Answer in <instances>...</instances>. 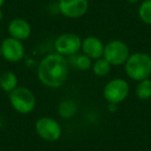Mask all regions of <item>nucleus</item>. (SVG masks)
<instances>
[{"mask_svg":"<svg viewBox=\"0 0 151 151\" xmlns=\"http://www.w3.org/2000/svg\"><path fill=\"white\" fill-rule=\"evenodd\" d=\"M68 63L64 56L58 53H51L45 56L37 65V78L44 86L59 88L67 80Z\"/></svg>","mask_w":151,"mask_h":151,"instance_id":"1","label":"nucleus"},{"mask_svg":"<svg viewBox=\"0 0 151 151\" xmlns=\"http://www.w3.org/2000/svg\"><path fill=\"white\" fill-rule=\"evenodd\" d=\"M124 70L127 77L136 82L149 79L151 76V58L144 52L130 54L124 63Z\"/></svg>","mask_w":151,"mask_h":151,"instance_id":"2","label":"nucleus"},{"mask_svg":"<svg viewBox=\"0 0 151 151\" xmlns=\"http://www.w3.org/2000/svg\"><path fill=\"white\" fill-rule=\"evenodd\" d=\"M9 103L16 112L27 115L35 109L36 99L34 93L29 88L18 86L9 93Z\"/></svg>","mask_w":151,"mask_h":151,"instance_id":"3","label":"nucleus"},{"mask_svg":"<svg viewBox=\"0 0 151 151\" xmlns=\"http://www.w3.org/2000/svg\"><path fill=\"white\" fill-rule=\"evenodd\" d=\"M129 91V85L124 79L115 78L105 85L103 95L108 104L119 105L127 99Z\"/></svg>","mask_w":151,"mask_h":151,"instance_id":"4","label":"nucleus"},{"mask_svg":"<svg viewBox=\"0 0 151 151\" xmlns=\"http://www.w3.org/2000/svg\"><path fill=\"white\" fill-rule=\"evenodd\" d=\"M129 55V48L125 42L113 40L105 45L103 58H105L112 66H120L124 65Z\"/></svg>","mask_w":151,"mask_h":151,"instance_id":"5","label":"nucleus"},{"mask_svg":"<svg viewBox=\"0 0 151 151\" xmlns=\"http://www.w3.org/2000/svg\"><path fill=\"white\" fill-rule=\"evenodd\" d=\"M34 128L37 136L46 142H56L61 138L62 134V128L59 122L49 116L38 118L35 122Z\"/></svg>","mask_w":151,"mask_h":151,"instance_id":"6","label":"nucleus"},{"mask_svg":"<svg viewBox=\"0 0 151 151\" xmlns=\"http://www.w3.org/2000/svg\"><path fill=\"white\" fill-rule=\"evenodd\" d=\"M82 46V38L73 32L62 33L54 42L55 52L64 57H73L78 54Z\"/></svg>","mask_w":151,"mask_h":151,"instance_id":"7","label":"nucleus"},{"mask_svg":"<svg viewBox=\"0 0 151 151\" xmlns=\"http://www.w3.org/2000/svg\"><path fill=\"white\" fill-rule=\"evenodd\" d=\"M58 11L68 19H80L86 15L89 9L88 0H59Z\"/></svg>","mask_w":151,"mask_h":151,"instance_id":"8","label":"nucleus"},{"mask_svg":"<svg viewBox=\"0 0 151 151\" xmlns=\"http://www.w3.org/2000/svg\"><path fill=\"white\" fill-rule=\"evenodd\" d=\"M2 57L11 63H16L21 61L25 56V47L23 42L11 36L5 37L0 44Z\"/></svg>","mask_w":151,"mask_h":151,"instance_id":"9","label":"nucleus"},{"mask_svg":"<svg viewBox=\"0 0 151 151\" xmlns=\"http://www.w3.org/2000/svg\"><path fill=\"white\" fill-rule=\"evenodd\" d=\"M104 50H105V45L103 40L97 36L89 35L82 40L81 51L83 54L92 60L101 58L104 55Z\"/></svg>","mask_w":151,"mask_h":151,"instance_id":"10","label":"nucleus"},{"mask_svg":"<svg viewBox=\"0 0 151 151\" xmlns=\"http://www.w3.org/2000/svg\"><path fill=\"white\" fill-rule=\"evenodd\" d=\"M31 26L29 22L23 18H14L7 25L9 35L21 42L27 40L31 35Z\"/></svg>","mask_w":151,"mask_h":151,"instance_id":"11","label":"nucleus"},{"mask_svg":"<svg viewBox=\"0 0 151 151\" xmlns=\"http://www.w3.org/2000/svg\"><path fill=\"white\" fill-rule=\"evenodd\" d=\"M18 83H19V80H18L17 75L14 71H4L0 76V88L9 94L17 88Z\"/></svg>","mask_w":151,"mask_h":151,"instance_id":"12","label":"nucleus"},{"mask_svg":"<svg viewBox=\"0 0 151 151\" xmlns=\"http://www.w3.org/2000/svg\"><path fill=\"white\" fill-rule=\"evenodd\" d=\"M78 111V106L73 99H63L58 105V114L63 119H70Z\"/></svg>","mask_w":151,"mask_h":151,"instance_id":"13","label":"nucleus"},{"mask_svg":"<svg viewBox=\"0 0 151 151\" xmlns=\"http://www.w3.org/2000/svg\"><path fill=\"white\" fill-rule=\"evenodd\" d=\"M111 67L112 65L106 60L105 58H99L96 59V60L93 61L92 63V71L95 76L97 77H101V78H104L106 76H108L111 71Z\"/></svg>","mask_w":151,"mask_h":151,"instance_id":"14","label":"nucleus"},{"mask_svg":"<svg viewBox=\"0 0 151 151\" xmlns=\"http://www.w3.org/2000/svg\"><path fill=\"white\" fill-rule=\"evenodd\" d=\"M136 95L141 101H147L151 97V80L146 79L138 82L136 87Z\"/></svg>","mask_w":151,"mask_h":151,"instance_id":"15","label":"nucleus"},{"mask_svg":"<svg viewBox=\"0 0 151 151\" xmlns=\"http://www.w3.org/2000/svg\"><path fill=\"white\" fill-rule=\"evenodd\" d=\"M138 16L143 23L151 25V0H144L138 9Z\"/></svg>","mask_w":151,"mask_h":151,"instance_id":"16","label":"nucleus"},{"mask_svg":"<svg viewBox=\"0 0 151 151\" xmlns=\"http://www.w3.org/2000/svg\"><path fill=\"white\" fill-rule=\"evenodd\" d=\"M92 59H90L89 57H87L86 55H78L73 59V65H75L79 70L86 71L92 67Z\"/></svg>","mask_w":151,"mask_h":151,"instance_id":"17","label":"nucleus"},{"mask_svg":"<svg viewBox=\"0 0 151 151\" xmlns=\"http://www.w3.org/2000/svg\"><path fill=\"white\" fill-rule=\"evenodd\" d=\"M128 3H130V4H136V3H138L140 0H126Z\"/></svg>","mask_w":151,"mask_h":151,"instance_id":"18","label":"nucleus"},{"mask_svg":"<svg viewBox=\"0 0 151 151\" xmlns=\"http://www.w3.org/2000/svg\"><path fill=\"white\" fill-rule=\"evenodd\" d=\"M3 17H4V15H3V12H2V9H0V22L3 20Z\"/></svg>","mask_w":151,"mask_h":151,"instance_id":"19","label":"nucleus"},{"mask_svg":"<svg viewBox=\"0 0 151 151\" xmlns=\"http://www.w3.org/2000/svg\"><path fill=\"white\" fill-rule=\"evenodd\" d=\"M4 2H5V0H0V9L3 6V4H4Z\"/></svg>","mask_w":151,"mask_h":151,"instance_id":"20","label":"nucleus"},{"mask_svg":"<svg viewBox=\"0 0 151 151\" xmlns=\"http://www.w3.org/2000/svg\"><path fill=\"white\" fill-rule=\"evenodd\" d=\"M2 57V54H1V47H0V58Z\"/></svg>","mask_w":151,"mask_h":151,"instance_id":"21","label":"nucleus"},{"mask_svg":"<svg viewBox=\"0 0 151 151\" xmlns=\"http://www.w3.org/2000/svg\"><path fill=\"white\" fill-rule=\"evenodd\" d=\"M148 54H149V56H150V58H151V51H150V52L148 53Z\"/></svg>","mask_w":151,"mask_h":151,"instance_id":"22","label":"nucleus"}]
</instances>
